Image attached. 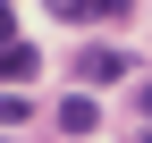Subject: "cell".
Listing matches in <instances>:
<instances>
[{
  "mask_svg": "<svg viewBox=\"0 0 152 143\" xmlns=\"http://www.w3.org/2000/svg\"><path fill=\"white\" fill-rule=\"evenodd\" d=\"M127 67H135V59H127V51H110V42H85V51H76V76H85V84H118Z\"/></svg>",
  "mask_w": 152,
  "mask_h": 143,
  "instance_id": "6da1fadb",
  "label": "cell"
},
{
  "mask_svg": "<svg viewBox=\"0 0 152 143\" xmlns=\"http://www.w3.org/2000/svg\"><path fill=\"white\" fill-rule=\"evenodd\" d=\"M51 17L59 25H110V17H127V0H51Z\"/></svg>",
  "mask_w": 152,
  "mask_h": 143,
  "instance_id": "7a4b0ae2",
  "label": "cell"
},
{
  "mask_svg": "<svg viewBox=\"0 0 152 143\" xmlns=\"http://www.w3.org/2000/svg\"><path fill=\"white\" fill-rule=\"evenodd\" d=\"M93 126H102V101H93V93H68V101H59V135H76V143H85Z\"/></svg>",
  "mask_w": 152,
  "mask_h": 143,
  "instance_id": "3957f363",
  "label": "cell"
},
{
  "mask_svg": "<svg viewBox=\"0 0 152 143\" xmlns=\"http://www.w3.org/2000/svg\"><path fill=\"white\" fill-rule=\"evenodd\" d=\"M34 67H42V51H34V42H0V84H26Z\"/></svg>",
  "mask_w": 152,
  "mask_h": 143,
  "instance_id": "277c9868",
  "label": "cell"
},
{
  "mask_svg": "<svg viewBox=\"0 0 152 143\" xmlns=\"http://www.w3.org/2000/svg\"><path fill=\"white\" fill-rule=\"evenodd\" d=\"M26 118H34V101H26V93H0V126H26Z\"/></svg>",
  "mask_w": 152,
  "mask_h": 143,
  "instance_id": "5b68a950",
  "label": "cell"
},
{
  "mask_svg": "<svg viewBox=\"0 0 152 143\" xmlns=\"http://www.w3.org/2000/svg\"><path fill=\"white\" fill-rule=\"evenodd\" d=\"M0 42H17V25H9V0H0Z\"/></svg>",
  "mask_w": 152,
  "mask_h": 143,
  "instance_id": "8992f818",
  "label": "cell"
},
{
  "mask_svg": "<svg viewBox=\"0 0 152 143\" xmlns=\"http://www.w3.org/2000/svg\"><path fill=\"white\" fill-rule=\"evenodd\" d=\"M144 118H152V84H144Z\"/></svg>",
  "mask_w": 152,
  "mask_h": 143,
  "instance_id": "52a82bcc",
  "label": "cell"
}]
</instances>
